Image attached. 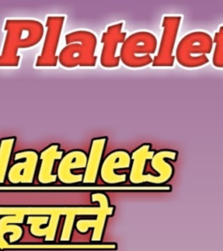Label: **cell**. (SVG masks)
<instances>
[{
  "label": "cell",
  "instance_id": "1",
  "mask_svg": "<svg viewBox=\"0 0 223 251\" xmlns=\"http://www.w3.org/2000/svg\"><path fill=\"white\" fill-rule=\"evenodd\" d=\"M4 46L0 53V67L20 66V49L35 47L43 39V24L35 20H7L4 24Z\"/></svg>",
  "mask_w": 223,
  "mask_h": 251
},
{
  "label": "cell",
  "instance_id": "2",
  "mask_svg": "<svg viewBox=\"0 0 223 251\" xmlns=\"http://www.w3.org/2000/svg\"><path fill=\"white\" fill-rule=\"evenodd\" d=\"M67 46L59 55V62L62 67H94L98 57L95 55L97 37L94 32L85 30L72 31L65 37Z\"/></svg>",
  "mask_w": 223,
  "mask_h": 251
},
{
  "label": "cell",
  "instance_id": "3",
  "mask_svg": "<svg viewBox=\"0 0 223 251\" xmlns=\"http://www.w3.org/2000/svg\"><path fill=\"white\" fill-rule=\"evenodd\" d=\"M214 49V39L204 31H194L180 39L175 49V59L182 67L197 68L208 64Z\"/></svg>",
  "mask_w": 223,
  "mask_h": 251
},
{
  "label": "cell",
  "instance_id": "4",
  "mask_svg": "<svg viewBox=\"0 0 223 251\" xmlns=\"http://www.w3.org/2000/svg\"><path fill=\"white\" fill-rule=\"evenodd\" d=\"M158 50V40L153 32L140 31L126 37L122 44L120 58L125 67L141 68L152 65Z\"/></svg>",
  "mask_w": 223,
  "mask_h": 251
},
{
  "label": "cell",
  "instance_id": "5",
  "mask_svg": "<svg viewBox=\"0 0 223 251\" xmlns=\"http://www.w3.org/2000/svg\"><path fill=\"white\" fill-rule=\"evenodd\" d=\"M182 16L165 15L162 19V34L156 55L152 66L154 67H171L175 61V44L180 30Z\"/></svg>",
  "mask_w": 223,
  "mask_h": 251
},
{
  "label": "cell",
  "instance_id": "6",
  "mask_svg": "<svg viewBox=\"0 0 223 251\" xmlns=\"http://www.w3.org/2000/svg\"><path fill=\"white\" fill-rule=\"evenodd\" d=\"M65 20V16L47 17L46 22V37L41 52L36 59V67H57L59 63V56L57 55V51Z\"/></svg>",
  "mask_w": 223,
  "mask_h": 251
},
{
  "label": "cell",
  "instance_id": "7",
  "mask_svg": "<svg viewBox=\"0 0 223 251\" xmlns=\"http://www.w3.org/2000/svg\"><path fill=\"white\" fill-rule=\"evenodd\" d=\"M39 159V153L31 149L15 153L16 162L8 170V180L12 184L32 183Z\"/></svg>",
  "mask_w": 223,
  "mask_h": 251
},
{
  "label": "cell",
  "instance_id": "8",
  "mask_svg": "<svg viewBox=\"0 0 223 251\" xmlns=\"http://www.w3.org/2000/svg\"><path fill=\"white\" fill-rule=\"evenodd\" d=\"M92 201L98 202L99 212L96 219H80L76 223V229L79 233H86L89 228H94L92 235V242L101 241L104 232V227L106 224L107 216L114 214V206H110L108 198L106 194L102 192L94 193L92 196Z\"/></svg>",
  "mask_w": 223,
  "mask_h": 251
},
{
  "label": "cell",
  "instance_id": "9",
  "mask_svg": "<svg viewBox=\"0 0 223 251\" xmlns=\"http://www.w3.org/2000/svg\"><path fill=\"white\" fill-rule=\"evenodd\" d=\"M124 26L123 22L114 24L106 29L102 34L101 54L100 65L105 68H115L120 66L121 58L117 55L118 47L124 43L126 39V32L122 31Z\"/></svg>",
  "mask_w": 223,
  "mask_h": 251
},
{
  "label": "cell",
  "instance_id": "10",
  "mask_svg": "<svg viewBox=\"0 0 223 251\" xmlns=\"http://www.w3.org/2000/svg\"><path fill=\"white\" fill-rule=\"evenodd\" d=\"M0 247H8L9 243L4 235L11 233L10 243L18 242L23 235V228L19 224H23L25 216H28L27 208H0Z\"/></svg>",
  "mask_w": 223,
  "mask_h": 251
},
{
  "label": "cell",
  "instance_id": "11",
  "mask_svg": "<svg viewBox=\"0 0 223 251\" xmlns=\"http://www.w3.org/2000/svg\"><path fill=\"white\" fill-rule=\"evenodd\" d=\"M132 163V156L125 150H116L106 156L100 168V177L107 184H118L126 180V176L118 175L116 169H127Z\"/></svg>",
  "mask_w": 223,
  "mask_h": 251
},
{
  "label": "cell",
  "instance_id": "12",
  "mask_svg": "<svg viewBox=\"0 0 223 251\" xmlns=\"http://www.w3.org/2000/svg\"><path fill=\"white\" fill-rule=\"evenodd\" d=\"M87 155L82 150H72L63 156L60 160L57 176L65 184H75L83 181L84 175H75L73 169H86Z\"/></svg>",
  "mask_w": 223,
  "mask_h": 251
},
{
  "label": "cell",
  "instance_id": "13",
  "mask_svg": "<svg viewBox=\"0 0 223 251\" xmlns=\"http://www.w3.org/2000/svg\"><path fill=\"white\" fill-rule=\"evenodd\" d=\"M59 148V144L53 143L44 149L39 154L41 164L38 175V180L41 184H50L57 180L58 176L57 175H53L52 170L55 161L61 160L64 156V151L60 150Z\"/></svg>",
  "mask_w": 223,
  "mask_h": 251
},
{
  "label": "cell",
  "instance_id": "14",
  "mask_svg": "<svg viewBox=\"0 0 223 251\" xmlns=\"http://www.w3.org/2000/svg\"><path fill=\"white\" fill-rule=\"evenodd\" d=\"M107 140L108 138L105 136L93 139L91 142L90 151L87 157V164L83 178L84 183L91 184L96 182Z\"/></svg>",
  "mask_w": 223,
  "mask_h": 251
},
{
  "label": "cell",
  "instance_id": "15",
  "mask_svg": "<svg viewBox=\"0 0 223 251\" xmlns=\"http://www.w3.org/2000/svg\"><path fill=\"white\" fill-rule=\"evenodd\" d=\"M151 144L145 143L140 146L136 150L132 153V169L130 172V181L134 184L143 183V179L145 176L144 169L146 161L151 160L154 155V151L151 150Z\"/></svg>",
  "mask_w": 223,
  "mask_h": 251
},
{
  "label": "cell",
  "instance_id": "16",
  "mask_svg": "<svg viewBox=\"0 0 223 251\" xmlns=\"http://www.w3.org/2000/svg\"><path fill=\"white\" fill-rule=\"evenodd\" d=\"M178 153L174 150L163 149L154 153L151 159V165L153 169L156 171L161 179V182L169 180L173 175V168L171 165L166 161V159H171L175 161Z\"/></svg>",
  "mask_w": 223,
  "mask_h": 251
},
{
  "label": "cell",
  "instance_id": "17",
  "mask_svg": "<svg viewBox=\"0 0 223 251\" xmlns=\"http://www.w3.org/2000/svg\"><path fill=\"white\" fill-rule=\"evenodd\" d=\"M99 212L98 207H70L67 208L66 221L63 227L62 234L60 235L61 242L70 241L72 230L74 224L75 218L77 216H93L97 215Z\"/></svg>",
  "mask_w": 223,
  "mask_h": 251
},
{
  "label": "cell",
  "instance_id": "18",
  "mask_svg": "<svg viewBox=\"0 0 223 251\" xmlns=\"http://www.w3.org/2000/svg\"><path fill=\"white\" fill-rule=\"evenodd\" d=\"M17 138H3L0 141V183H3L7 176L8 166Z\"/></svg>",
  "mask_w": 223,
  "mask_h": 251
},
{
  "label": "cell",
  "instance_id": "19",
  "mask_svg": "<svg viewBox=\"0 0 223 251\" xmlns=\"http://www.w3.org/2000/svg\"><path fill=\"white\" fill-rule=\"evenodd\" d=\"M214 39V52H213V65L218 68H223V25L215 33Z\"/></svg>",
  "mask_w": 223,
  "mask_h": 251
}]
</instances>
